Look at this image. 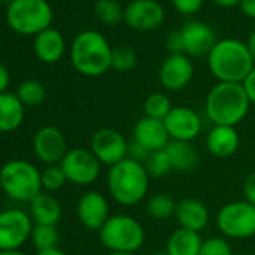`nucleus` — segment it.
<instances>
[{
  "label": "nucleus",
  "instance_id": "obj_1",
  "mask_svg": "<svg viewBox=\"0 0 255 255\" xmlns=\"http://www.w3.org/2000/svg\"><path fill=\"white\" fill-rule=\"evenodd\" d=\"M207 65L218 83H240L254 69L255 62L246 42L236 38L219 39L207 56Z\"/></svg>",
  "mask_w": 255,
  "mask_h": 255
},
{
  "label": "nucleus",
  "instance_id": "obj_2",
  "mask_svg": "<svg viewBox=\"0 0 255 255\" xmlns=\"http://www.w3.org/2000/svg\"><path fill=\"white\" fill-rule=\"evenodd\" d=\"M251 101L240 83H216L206 98V114L213 126H237L246 117Z\"/></svg>",
  "mask_w": 255,
  "mask_h": 255
},
{
  "label": "nucleus",
  "instance_id": "obj_3",
  "mask_svg": "<svg viewBox=\"0 0 255 255\" xmlns=\"http://www.w3.org/2000/svg\"><path fill=\"white\" fill-rule=\"evenodd\" d=\"M113 47L96 30L80 32L71 44V63L84 77H101L111 68Z\"/></svg>",
  "mask_w": 255,
  "mask_h": 255
},
{
  "label": "nucleus",
  "instance_id": "obj_4",
  "mask_svg": "<svg viewBox=\"0 0 255 255\" xmlns=\"http://www.w3.org/2000/svg\"><path fill=\"white\" fill-rule=\"evenodd\" d=\"M150 177L143 164L132 159L110 167L107 186L113 200L122 206H135L141 203L149 191Z\"/></svg>",
  "mask_w": 255,
  "mask_h": 255
},
{
  "label": "nucleus",
  "instance_id": "obj_5",
  "mask_svg": "<svg viewBox=\"0 0 255 255\" xmlns=\"http://www.w3.org/2000/svg\"><path fill=\"white\" fill-rule=\"evenodd\" d=\"M5 17L12 32L23 36H36L51 27L54 12L47 0H11Z\"/></svg>",
  "mask_w": 255,
  "mask_h": 255
},
{
  "label": "nucleus",
  "instance_id": "obj_6",
  "mask_svg": "<svg viewBox=\"0 0 255 255\" xmlns=\"http://www.w3.org/2000/svg\"><path fill=\"white\" fill-rule=\"evenodd\" d=\"M0 188L15 201L30 203L42 192L41 171L27 161H9L0 168Z\"/></svg>",
  "mask_w": 255,
  "mask_h": 255
},
{
  "label": "nucleus",
  "instance_id": "obj_7",
  "mask_svg": "<svg viewBox=\"0 0 255 255\" xmlns=\"http://www.w3.org/2000/svg\"><path fill=\"white\" fill-rule=\"evenodd\" d=\"M99 239L110 252H137L144 240L143 225L132 216L119 213L108 218L99 230Z\"/></svg>",
  "mask_w": 255,
  "mask_h": 255
},
{
  "label": "nucleus",
  "instance_id": "obj_8",
  "mask_svg": "<svg viewBox=\"0 0 255 255\" xmlns=\"http://www.w3.org/2000/svg\"><path fill=\"white\" fill-rule=\"evenodd\" d=\"M216 225L228 239H249L255 236V206L246 200L227 203L218 212Z\"/></svg>",
  "mask_w": 255,
  "mask_h": 255
},
{
  "label": "nucleus",
  "instance_id": "obj_9",
  "mask_svg": "<svg viewBox=\"0 0 255 255\" xmlns=\"http://www.w3.org/2000/svg\"><path fill=\"white\" fill-rule=\"evenodd\" d=\"M32 218L20 210L9 209L0 212V251H17L32 234Z\"/></svg>",
  "mask_w": 255,
  "mask_h": 255
},
{
  "label": "nucleus",
  "instance_id": "obj_10",
  "mask_svg": "<svg viewBox=\"0 0 255 255\" xmlns=\"http://www.w3.org/2000/svg\"><path fill=\"white\" fill-rule=\"evenodd\" d=\"M101 162L86 149H72L68 150L66 156L60 162V167L68 179V182L80 186L92 185L98 180L101 174Z\"/></svg>",
  "mask_w": 255,
  "mask_h": 255
},
{
  "label": "nucleus",
  "instance_id": "obj_11",
  "mask_svg": "<svg viewBox=\"0 0 255 255\" xmlns=\"http://www.w3.org/2000/svg\"><path fill=\"white\" fill-rule=\"evenodd\" d=\"M128 143L129 141H126V138L117 129L102 128L92 135L90 150L102 165L113 167L126 159Z\"/></svg>",
  "mask_w": 255,
  "mask_h": 255
},
{
  "label": "nucleus",
  "instance_id": "obj_12",
  "mask_svg": "<svg viewBox=\"0 0 255 255\" xmlns=\"http://www.w3.org/2000/svg\"><path fill=\"white\" fill-rule=\"evenodd\" d=\"M165 20L164 6L158 0H131L125 6L123 21L137 32H150L158 29Z\"/></svg>",
  "mask_w": 255,
  "mask_h": 255
},
{
  "label": "nucleus",
  "instance_id": "obj_13",
  "mask_svg": "<svg viewBox=\"0 0 255 255\" xmlns=\"http://www.w3.org/2000/svg\"><path fill=\"white\" fill-rule=\"evenodd\" d=\"M179 30L182 36L183 54H186L191 59L207 57L215 44L218 42L215 30L209 24L197 20L185 23Z\"/></svg>",
  "mask_w": 255,
  "mask_h": 255
},
{
  "label": "nucleus",
  "instance_id": "obj_14",
  "mask_svg": "<svg viewBox=\"0 0 255 255\" xmlns=\"http://www.w3.org/2000/svg\"><path fill=\"white\" fill-rule=\"evenodd\" d=\"M35 156L47 165H59L68 153L63 132L56 126H44L33 137Z\"/></svg>",
  "mask_w": 255,
  "mask_h": 255
},
{
  "label": "nucleus",
  "instance_id": "obj_15",
  "mask_svg": "<svg viewBox=\"0 0 255 255\" xmlns=\"http://www.w3.org/2000/svg\"><path fill=\"white\" fill-rule=\"evenodd\" d=\"M164 125L170 138L176 141L191 143L203 129L201 117L191 107H173L170 114L164 119Z\"/></svg>",
  "mask_w": 255,
  "mask_h": 255
},
{
  "label": "nucleus",
  "instance_id": "obj_16",
  "mask_svg": "<svg viewBox=\"0 0 255 255\" xmlns=\"http://www.w3.org/2000/svg\"><path fill=\"white\" fill-rule=\"evenodd\" d=\"M194 77V65L186 54H168L159 68V83L168 92L183 90Z\"/></svg>",
  "mask_w": 255,
  "mask_h": 255
},
{
  "label": "nucleus",
  "instance_id": "obj_17",
  "mask_svg": "<svg viewBox=\"0 0 255 255\" xmlns=\"http://www.w3.org/2000/svg\"><path fill=\"white\" fill-rule=\"evenodd\" d=\"M77 216L83 227L92 231H99L111 216L107 198L98 191L83 194L77 204Z\"/></svg>",
  "mask_w": 255,
  "mask_h": 255
},
{
  "label": "nucleus",
  "instance_id": "obj_18",
  "mask_svg": "<svg viewBox=\"0 0 255 255\" xmlns=\"http://www.w3.org/2000/svg\"><path fill=\"white\" fill-rule=\"evenodd\" d=\"M132 140L141 144L149 153L164 150L171 141L164 120H156L150 117H141L132 131Z\"/></svg>",
  "mask_w": 255,
  "mask_h": 255
},
{
  "label": "nucleus",
  "instance_id": "obj_19",
  "mask_svg": "<svg viewBox=\"0 0 255 255\" xmlns=\"http://www.w3.org/2000/svg\"><path fill=\"white\" fill-rule=\"evenodd\" d=\"M174 218L180 228L201 233L210 221V213L203 201L195 198H183L177 201Z\"/></svg>",
  "mask_w": 255,
  "mask_h": 255
},
{
  "label": "nucleus",
  "instance_id": "obj_20",
  "mask_svg": "<svg viewBox=\"0 0 255 255\" xmlns=\"http://www.w3.org/2000/svg\"><path fill=\"white\" fill-rule=\"evenodd\" d=\"M206 146L210 155L219 159L233 156L240 146V135L234 126H213L207 134Z\"/></svg>",
  "mask_w": 255,
  "mask_h": 255
},
{
  "label": "nucleus",
  "instance_id": "obj_21",
  "mask_svg": "<svg viewBox=\"0 0 255 255\" xmlns=\"http://www.w3.org/2000/svg\"><path fill=\"white\" fill-rule=\"evenodd\" d=\"M66 50V42L63 35L54 29V27H48L44 32L38 33L33 39V51L35 56L44 62V63H56L59 62Z\"/></svg>",
  "mask_w": 255,
  "mask_h": 255
},
{
  "label": "nucleus",
  "instance_id": "obj_22",
  "mask_svg": "<svg viewBox=\"0 0 255 255\" xmlns=\"http://www.w3.org/2000/svg\"><path fill=\"white\" fill-rule=\"evenodd\" d=\"M24 119V105L15 93L0 95V132H12Z\"/></svg>",
  "mask_w": 255,
  "mask_h": 255
},
{
  "label": "nucleus",
  "instance_id": "obj_23",
  "mask_svg": "<svg viewBox=\"0 0 255 255\" xmlns=\"http://www.w3.org/2000/svg\"><path fill=\"white\" fill-rule=\"evenodd\" d=\"M30 216L35 224L56 225L62 218V206L56 197L41 192L30 201Z\"/></svg>",
  "mask_w": 255,
  "mask_h": 255
},
{
  "label": "nucleus",
  "instance_id": "obj_24",
  "mask_svg": "<svg viewBox=\"0 0 255 255\" xmlns=\"http://www.w3.org/2000/svg\"><path fill=\"white\" fill-rule=\"evenodd\" d=\"M203 242L200 233L179 228L168 237L165 251L168 255H198Z\"/></svg>",
  "mask_w": 255,
  "mask_h": 255
},
{
  "label": "nucleus",
  "instance_id": "obj_25",
  "mask_svg": "<svg viewBox=\"0 0 255 255\" xmlns=\"http://www.w3.org/2000/svg\"><path fill=\"white\" fill-rule=\"evenodd\" d=\"M165 152L170 158L173 171L188 173L195 168L198 161L197 149L188 141H176L171 140L165 147Z\"/></svg>",
  "mask_w": 255,
  "mask_h": 255
},
{
  "label": "nucleus",
  "instance_id": "obj_26",
  "mask_svg": "<svg viewBox=\"0 0 255 255\" xmlns=\"http://www.w3.org/2000/svg\"><path fill=\"white\" fill-rule=\"evenodd\" d=\"M93 11L99 23L105 26H116L123 21L125 17V8L116 0H96Z\"/></svg>",
  "mask_w": 255,
  "mask_h": 255
},
{
  "label": "nucleus",
  "instance_id": "obj_27",
  "mask_svg": "<svg viewBox=\"0 0 255 255\" xmlns=\"http://www.w3.org/2000/svg\"><path fill=\"white\" fill-rule=\"evenodd\" d=\"M15 95L21 101V104L26 107H36L42 104L47 98V90L45 86L36 80H26L23 81L18 87Z\"/></svg>",
  "mask_w": 255,
  "mask_h": 255
},
{
  "label": "nucleus",
  "instance_id": "obj_28",
  "mask_svg": "<svg viewBox=\"0 0 255 255\" xmlns=\"http://www.w3.org/2000/svg\"><path fill=\"white\" fill-rule=\"evenodd\" d=\"M176 206H177V201H174V198L167 194H156V195L150 197L146 204L147 213L153 219H158V221H165V219L174 216Z\"/></svg>",
  "mask_w": 255,
  "mask_h": 255
},
{
  "label": "nucleus",
  "instance_id": "obj_29",
  "mask_svg": "<svg viewBox=\"0 0 255 255\" xmlns=\"http://www.w3.org/2000/svg\"><path fill=\"white\" fill-rule=\"evenodd\" d=\"M30 240L33 243V246L38 251H47V249H53L57 248L59 243V231L56 228V225H42V224H35L32 234H30Z\"/></svg>",
  "mask_w": 255,
  "mask_h": 255
},
{
  "label": "nucleus",
  "instance_id": "obj_30",
  "mask_svg": "<svg viewBox=\"0 0 255 255\" xmlns=\"http://www.w3.org/2000/svg\"><path fill=\"white\" fill-rule=\"evenodd\" d=\"M173 110L171 101L165 93L155 92L144 101V116L156 120H164Z\"/></svg>",
  "mask_w": 255,
  "mask_h": 255
},
{
  "label": "nucleus",
  "instance_id": "obj_31",
  "mask_svg": "<svg viewBox=\"0 0 255 255\" xmlns=\"http://www.w3.org/2000/svg\"><path fill=\"white\" fill-rule=\"evenodd\" d=\"M143 165L150 179H162L173 171V167H171V162L165 149L158 150V152H150Z\"/></svg>",
  "mask_w": 255,
  "mask_h": 255
},
{
  "label": "nucleus",
  "instance_id": "obj_32",
  "mask_svg": "<svg viewBox=\"0 0 255 255\" xmlns=\"http://www.w3.org/2000/svg\"><path fill=\"white\" fill-rule=\"evenodd\" d=\"M137 65V53L129 45L113 47L111 53V68L119 72H128Z\"/></svg>",
  "mask_w": 255,
  "mask_h": 255
},
{
  "label": "nucleus",
  "instance_id": "obj_33",
  "mask_svg": "<svg viewBox=\"0 0 255 255\" xmlns=\"http://www.w3.org/2000/svg\"><path fill=\"white\" fill-rule=\"evenodd\" d=\"M68 182L60 164L59 165H48L44 171H41V183L42 189L47 191H59Z\"/></svg>",
  "mask_w": 255,
  "mask_h": 255
},
{
  "label": "nucleus",
  "instance_id": "obj_34",
  "mask_svg": "<svg viewBox=\"0 0 255 255\" xmlns=\"http://www.w3.org/2000/svg\"><path fill=\"white\" fill-rule=\"evenodd\" d=\"M198 255H233V249L224 237H209L203 242Z\"/></svg>",
  "mask_w": 255,
  "mask_h": 255
},
{
  "label": "nucleus",
  "instance_id": "obj_35",
  "mask_svg": "<svg viewBox=\"0 0 255 255\" xmlns=\"http://www.w3.org/2000/svg\"><path fill=\"white\" fill-rule=\"evenodd\" d=\"M173 8L182 14V15H194L198 11H201L203 5H204V0H171Z\"/></svg>",
  "mask_w": 255,
  "mask_h": 255
},
{
  "label": "nucleus",
  "instance_id": "obj_36",
  "mask_svg": "<svg viewBox=\"0 0 255 255\" xmlns=\"http://www.w3.org/2000/svg\"><path fill=\"white\" fill-rule=\"evenodd\" d=\"M147 156H149V152L141 144H138L134 140H131L129 143H128V155H126L128 159H132L135 162L144 164V161H146Z\"/></svg>",
  "mask_w": 255,
  "mask_h": 255
},
{
  "label": "nucleus",
  "instance_id": "obj_37",
  "mask_svg": "<svg viewBox=\"0 0 255 255\" xmlns=\"http://www.w3.org/2000/svg\"><path fill=\"white\" fill-rule=\"evenodd\" d=\"M167 50L170 54H183L180 30H173L167 36Z\"/></svg>",
  "mask_w": 255,
  "mask_h": 255
},
{
  "label": "nucleus",
  "instance_id": "obj_38",
  "mask_svg": "<svg viewBox=\"0 0 255 255\" xmlns=\"http://www.w3.org/2000/svg\"><path fill=\"white\" fill-rule=\"evenodd\" d=\"M243 195H245V200L251 204L255 206V171L251 173L245 182H243Z\"/></svg>",
  "mask_w": 255,
  "mask_h": 255
},
{
  "label": "nucleus",
  "instance_id": "obj_39",
  "mask_svg": "<svg viewBox=\"0 0 255 255\" xmlns=\"http://www.w3.org/2000/svg\"><path fill=\"white\" fill-rule=\"evenodd\" d=\"M243 87L246 90V95L251 101V104L255 105V66L254 69L249 72V75L246 77V80L243 81Z\"/></svg>",
  "mask_w": 255,
  "mask_h": 255
},
{
  "label": "nucleus",
  "instance_id": "obj_40",
  "mask_svg": "<svg viewBox=\"0 0 255 255\" xmlns=\"http://www.w3.org/2000/svg\"><path fill=\"white\" fill-rule=\"evenodd\" d=\"M239 8L245 17L255 20V0H240Z\"/></svg>",
  "mask_w": 255,
  "mask_h": 255
},
{
  "label": "nucleus",
  "instance_id": "obj_41",
  "mask_svg": "<svg viewBox=\"0 0 255 255\" xmlns=\"http://www.w3.org/2000/svg\"><path fill=\"white\" fill-rule=\"evenodd\" d=\"M9 81H11V75H9L8 68L3 63H0V95L6 92Z\"/></svg>",
  "mask_w": 255,
  "mask_h": 255
},
{
  "label": "nucleus",
  "instance_id": "obj_42",
  "mask_svg": "<svg viewBox=\"0 0 255 255\" xmlns=\"http://www.w3.org/2000/svg\"><path fill=\"white\" fill-rule=\"evenodd\" d=\"M215 5H218L219 8H234L239 6L240 0H212Z\"/></svg>",
  "mask_w": 255,
  "mask_h": 255
},
{
  "label": "nucleus",
  "instance_id": "obj_43",
  "mask_svg": "<svg viewBox=\"0 0 255 255\" xmlns=\"http://www.w3.org/2000/svg\"><path fill=\"white\" fill-rule=\"evenodd\" d=\"M246 45H248V48H249V53H251V56H252V59H254V62H255V30H254V32L249 35Z\"/></svg>",
  "mask_w": 255,
  "mask_h": 255
},
{
  "label": "nucleus",
  "instance_id": "obj_44",
  "mask_svg": "<svg viewBox=\"0 0 255 255\" xmlns=\"http://www.w3.org/2000/svg\"><path fill=\"white\" fill-rule=\"evenodd\" d=\"M36 255H68V254H65L59 248H53V249H47V251H38Z\"/></svg>",
  "mask_w": 255,
  "mask_h": 255
},
{
  "label": "nucleus",
  "instance_id": "obj_45",
  "mask_svg": "<svg viewBox=\"0 0 255 255\" xmlns=\"http://www.w3.org/2000/svg\"><path fill=\"white\" fill-rule=\"evenodd\" d=\"M0 255H26L21 251H0Z\"/></svg>",
  "mask_w": 255,
  "mask_h": 255
},
{
  "label": "nucleus",
  "instance_id": "obj_46",
  "mask_svg": "<svg viewBox=\"0 0 255 255\" xmlns=\"http://www.w3.org/2000/svg\"><path fill=\"white\" fill-rule=\"evenodd\" d=\"M108 255H137L134 252H110Z\"/></svg>",
  "mask_w": 255,
  "mask_h": 255
},
{
  "label": "nucleus",
  "instance_id": "obj_47",
  "mask_svg": "<svg viewBox=\"0 0 255 255\" xmlns=\"http://www.w3.org/2000/svg\"><path fill=\"white\" fill-rule=\"evenodd\" d=\"M155 255H168V254H167V251H162V252H156Z\"/></svg>",
  "mask_w": 255,
  "mask_h": 255
},
{
  "label": "nucleus",
  "instance_id": "obj_48",
  "mask_svg": "<svg viewBox=\"0 0 255 255\" xmlns=\"http://www.w3.org/2000/svg\"><path fill=\"white\" fill-rule=\"evenodd\" d=\"M11 0H0V5H3V3H9Z\"/></svg>",
  "mask_w": 255,
  "mask_h": 255
},
{
  "label": "nucleus",
  "instance_id": "obj_49",
  "mask_svg": "<svg viewBox=\"0 0 255 255\" xmlns=\"http://www.w3.org/2000/svg\"><path fill=\"white\" fill-rule=\"evenodd\" d=\"M242 255H255V252H245V254H242Z\"/></svg>",
  "mask_w": 255,
  "mask_h": 255
}]
</instances>
